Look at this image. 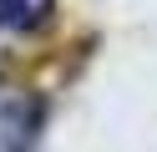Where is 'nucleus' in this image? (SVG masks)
<instances>
[{
  "label": "nucleus",
  "instance_id": "f257e3e1",
  "mask_svg": "<svg viewBox=\"0 0 157 152\" xmlns=\"http://www.w3.org/2000/svg\"><path fill=\"white\" fill-rule=\"evenodd\" d=\"M41 127V101H10L0 107V152H31Z\"/></svg>",
  "mask_w": 157,
  "mask_h": 152
},
{
  "label": "nucleus",
  "instance_id": "f03ea898",
  "mask_svg": "<svg viewBox=\"0 0 157 152\" xmlns=\"http://www.w3.org/2000/svg\"><path fill=\"white\" fill-rule=\"evenodd\" d=\"M56 0H0V30H36L46 25Z\"/></svg>",
  "mask_w": 157,
  "mask_h": 152
}]
</instances>
